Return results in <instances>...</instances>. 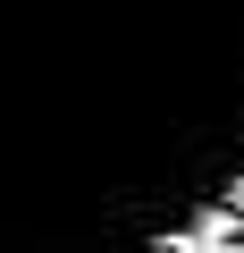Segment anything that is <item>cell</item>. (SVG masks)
Masks as SVG:
<instances>
[{
  "label": "cell",
  "instance_id": "1",
  "mask_svg": "<svg viewBox=\"0 0 244 253\" xmlns=\"http://www.w3.org/2000/svg\"><path fill=\"white\" fill-rule=\"evenodd\" d=\"M236 253H244V228H236Z\"/></svg>",
  "mask_w": 244,
  "mask_h": 253
}]
</instances>
